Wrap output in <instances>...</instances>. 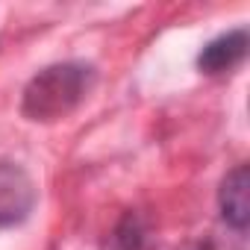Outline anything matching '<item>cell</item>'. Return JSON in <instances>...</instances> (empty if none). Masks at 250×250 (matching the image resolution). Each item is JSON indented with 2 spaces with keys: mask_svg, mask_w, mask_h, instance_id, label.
Returning <instances> with one entry per match:
<instances>
[{
  "mask_svg": "<svg viewBox=\"0 0 250 250\" xmlns=\"http://www.w3.org/2000/svg\"><path fill=\"white\" fill-rule=\"evenodd\" d=\"M39 188L30 171L18 162L0 159V227H18L36 209Z\"/></svg>",
  "mask_w": 250,
  "mask_h": 250,
  "instance_id": "2",
  "label": "cell"
},
{
  "mask_svg": "<svg viewBox=\"0 0 250 250\" xmlns=\"http://www.w3.org/2000/svg\"><path fill=\"white\" fill-rule=\"evenodd\" d=\"M97 71L88 62H56L39 71L24 94H21V115L36 124H53L68 118L94 88Z\"/></svg>",
  "mask_w": 250,
  "mask_h": 250,
  "instance_id": "1",
  "label": "cell"
},
{
  "mask_svg": "<svg viewBox=\"0 0 250 250\" xmlns=\"http://www.w3.org/2000/svg\"><path fill=\"white\" fill-rule=\"evenodd\" d=\"M247 47H250V36H247L244 27L229 30V33H221L218 39H212L197 53V71L200 74H209V77L227 74V71H232V68H238L244 62Z\"/></svg>",
  "mask_w": 250,
  "mask_h": 250,
  "instance_id": "4",
  "label": "cell"
},
{
  "mask_svg": "<svg viewBox=\"0 0 250 250\" xmlns=\"http://www.w3.org/2000/svg\"><path fill=\"white\" fill-rule=\"evenodd\" d=\"M218 212L229 229H235V232L247 229V224H250V168L247 165H235L221 180Z\"/></svg>",
  "mask_w": 250,
  "mask_h": 250,
  "instance_id": "3",
  "label": "cell"
},
{
  "mask_svg": "<svg viewBox=\"0 0 250 250\" xmlns=\"http://www.w3.org/2000/svg\"><path fill=\"white\" fill-rule=\"evenodd\" d=\"M145 247H147V224L139 212L130 209L115 221L100 250H145Z\"/></svg>",
  "mask_w": 250,
  "mask_h": 250,
  "instance_id": "5",
  "label": "cell"
},
{
  "mask_svg": "<svg viewBox=\"0 0 250 250\" xmlns=\"http://www.w3.org/2000/svg\"><path fill=\"white\" fill-rule=\"evenodd\" d=\"M186 250H218V244H215L212 238H203V241H197V244H191V247H186Z\"/></svg>",
  "mask_w": 250,
  "mask_h": 250,
  "instance_id": "6",
  "label": "cell"
}]
</instances>
